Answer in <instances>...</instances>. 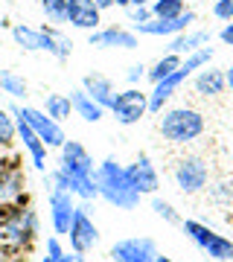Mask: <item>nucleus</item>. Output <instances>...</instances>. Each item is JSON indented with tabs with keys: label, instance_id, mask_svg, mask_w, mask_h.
<instances>
[{
	"label": "nucleus",
	"instance_id": "9",
	"mask_svg": "<svg viewBox=\"0 0 233 262\" xmlns=\"http://www.w3.org/2000/svg\"><path fill=\"white\" fill-rule=\"evenodd\" d=\"M9 111L20 114V117L35 128V134L47 143V149H61V146H65L67 134H65V128H61V122H56L53 117H47V111L32 108V105H12Z\"/></svg>",
	"mask_w": 233,
	"mask_h": 262
},
{
	"label": "nucleus",
	"instance_id": "6",
	"mask_svg": "<svg viewBox=\"0 0 233 262\" xmlns=\"http://www.w3.org/2000/svg\"><path fill=\"white\" fill-rule=\"evenodd\" d=\"M181 230L189 242H196L201 251L216 262H233V239L216 233L213 227H207L204 222H196V219H186L181 222Z\"/></svg>",
	"mask_w": 233,
	"mask_h": 262
},
{
	"label": "nucleus",
	"instance_id": "28",
	"mask_svg": "<svg viewBox=\"0 0 233 262\" xmlns=\"http://www.w3.org/2000/svg\"><path fill=\"white\" fill-rule=\"evenodd\" d=\"M152 18H178L186 12V0H152Z\"/></svg>",
	"mask_w": 233,
	"mask_h": 262
},
{
	"label": "nucleus",
	"instance_id": "18",
	"mask_svg": "<svg viewBox=\"0 0 233 262\" xmlns=\"http://www.w3.org/2000/svg\"><path fill=\"white\" fill-rule=\"evenodd\" d=\"M12 117H15V125H18V140H20V146H24V151L29 155L32 166H35L38 172H47V143L38 137L35 128H32L20 114H12Z\"/></svg>",
	"mask_w": 233,
	"mask_h": 262
},
{
	"label": "nucleus",
	"instance_id": "25",
	"mask_svg": "<svg viewBox=\"0 0 233 262\" xmlns=\"http://www.w3.org/2000/svg\"><path fill=\"white\" fill-rule=\"evenodd\" d=\"M0 91L12 99H27L29 94V84L24 76H18L15 70H0Z\"/></svg>",
	"mask_w": 233,
	"mask_h": 262
},
{
	"label": "nucleus",
	"instance_id": "7",
	"mask_svg": "<svg viewBox=\"0 0 233 262\" xmlns=\"http://www.w3.org/2000/svg\"><path fill=\"white\" fill-rule=\"evenodd\" d=\"M172 178H175V187L184 195H198L210 187V163L201 155H186L175 163Z\"/></svg>",
	"mask_w": 233,
	"mask_h": 262
},
{
	"label": "nucleus",
	"instance_id": "40",
	"mask_svg": "<svg viewBox=\"0 0 233 262\" xmlns=\"http://www.w3.org/2000/svg\"><path fill=\"white\" fill-rule=\"evenodd\" d=\"M114 6H122V9H129V6H131V0H114Z\"/></svg>",
	"mask_w": 233,
	"mask_h": 262
},
{
	"label": "nucleus",
	"instance_id": "8",
	"mask_svg": "<svg viewBox=\"0 0 233 262\" xmlns=\"http://www.w3.org/2000/svg\"><path fill=\"white\" fill-rule=\"evenodd\" d=\"M108 111L114 114V120L120 122V125H134V122H140L149 114V94L140 91L137 84H131L125 91H117Z\"/></svg>",
	"mask_w": 233,
	"mask_h": 262
},
{
	"label": "nucleus",
	"instance_id": "3",
	"mask_svg": "<svg viewBox=\"0 0 233 262\" xmlns=\"http://www.w3.org/2000/svg\"><path fill=\"white\" fill-rule=\"evenodd\" d=\"M61 158H58V166L70 175V192H73L79 201H96L99 198V189H96V181H93V172H96V163H93L91 151L84 149L79 140H65L61 146Z\"/></svg>",
	"mask_w": 233,
	"mask_h": 262
},
{
	"label": "nucleus",
	"instance_id": "20",
	"mask_svg": "<svg viewBox=\"0 0 233 262\" xmlns=\"http://www.w3.org/2000/svg\"><path fill=\"white\" fill-rule=\"evenodd\" d=\"M193 91H196L198 96H204V99H210V96H219L227 91V76H224V70H219V67H201L196 76H193Z\"/></svg>",
	"mask_w": 233,
	"mask_h": 262
},
{
	"label": "nucleus",
	"instance_id": "30",
	"mask_svg": "<svg viewBox=\"0 0 233 262\" xmlns=\"http://www.w3.org/2000/svg\"><path fill=\"white\" fill-rule=\"evenodd\" d=\"M152 210H155V215H160L166 225H181V222H184V219L178 215L175 207L169 204V201H163V198H152Z\"/></svg>",
	"mask_w": 233,
	"mask_h": 262
},
{
	"label": "nucleus",
	"instance_id": "15",
	"mask_svg": "<svg viewBox=\"0 0 233 262\" xmlns=\"http://www.w3.org/2000/svg\"><path fill=\"white\" fill-rule=\"evenodd\" d=\"M91 47L96 50H137L140 47V35L134 29H125V27H99L91 32Z\"/></svg>",
	"mask_w": 233,
	"mask_h": 262
},
{
	"label": "nucleus",
	"instance_id": "23",
	"mask_svg": "<svg viewBox=\"0 0 233 262\" xmlns=\"http://www.w3.org/2000/svg\"><path fill=\"white\" fill-rule=\"evenodd\" d=\"M82 88L93 96V99H96V102L102 105L105 111L111 108L114 96H117V88H114V82L108 79V76H102V73H88V76L82 79Z\"/></svg>",
	"mask_w": 233,
	"mask_h": 262
},
{
	"label": "nucleus",
	"instance_id": "35",
	"mask_svg": "<svg viewBox=\"0 0 233 262\" xmlns=\"http://www.w3.org/2000/svg\"><path fill=\"white\" fill-rule=\"evenodd\" d=\"M61 253H65L61 239H58V236H50V239H47V256H61Z\"/></svg>",
	"mask_w": 233,
	"mask_h": 262
},
{
	"label": "nucleus",
	"instance_id": "12",
	"mask_svg": "<svg viewBox=\"0 0 233 262\" xmlns=\"http://www.w3.org/2000/svg\"><path fill=\"white\" fill-rule=\"evenodd\" d=\"M196 24V12L186 9L184 15H178V18H152L146 24H137V27H131L137 35H149V38H175L186 29H193Z\"/></svg>",
	"mask_w": 233,
	"mask_h": 262
},
{
	"label": "nucleus",
	"instance_id": "17",
	"mask_svg": "<svg viewBox=\"0 0 233 262\" xmlns=\"http://www.w3.org/2000/svg\"><path fill=\"white\" fill-rule=\"evenodd\" d=\"M186 79H193V73H189L186 67H178L172 76L160 79L158 84H152V91H149V114H160V111H163V105H166L169 99L181 91V84H184Z\"/></svg>",
	"mask_w": 233,
	"mask_h": 262
},
{
	"label": "nucleus",
	"instance_id": "11",
	"mask_svg": "<svg viewBox=\"0 0 233 262\" xmlns=\"http://www.w3.org/2000/svg\"><path fill=\"white\" fill-rule=\"evenodd\" d=\"M158 245L149 236H129L111 245V259L114 262H155Z\"/></svg>",
	"mask_w": 233,
	"mask_h": 262
},
{
	"label": "nucleus",
	"instance_id": "16",
	"mask_svg": "<svg viewBox=\"0 0 233 262\" xmlns=\"http://www.w3.org/2000/svg\"><path fill=\"white\" fill-rule=\"evenodd\" d=\"M125 172H129L131 184H134V189H137L140 195H158L160 175H158V169H155V163H152V158L146 151H140L137 160L125 166Z\"/></svg>",
	"mask_w": 233,
	"mask_h": 262
},
{
	"label": "nucleus",
	"instance_id": "13",
	"mask_svg": "<svg viewBox=\"0 0 233 262\" xmlns=\"http://www.w3.org/2000/svg\"><path fill=\"white\" fill-rule=\"evenodd\" d=\"M67 242H70V251L76 253H88L96 248L99 242V230L93 225V219L88 215V207H76L73 225H70V233H67Z\"/></svg>",
	"mask_w": 233,
	"mask_h": 262
},
{
	"label": "nucleus",
	"instance_id": "38",
	"mask_svg": "<svg viewBox=\"0 0 233 262\" xmlns=\"http://www.w3.org/2000/svg\"><path fill=\"white\" fill-rule=\"evenodd\" d=\"M96 3V9L99 12H105V9H114V0H93Z\"/></svg>",
	"mask_w": 233,
	"mask_h": 262
},
{
	"label": "nucleus",
	"instance_id": "1",
	"mask_svg": "<svg viewBox=\"0 0 233 262\" xmlns=\"http://www.w3.org/2000/svg\"><path fill=\"white\" fill-rule=\"evenodd\" d=\"M38 230H41V222L27 195L9 204H0V242L6 251L27 253L38 239Z\"/></svg>",
	"mask_w": 233,
	"mask_h": 262
},
{
	"label": "nucleus",
	"instance_id": "26",
	"mask_svg": "<svg viewBox=\"0 0 233 262\" xmlns=\"http://www.w3.org/2000/svg\"><path fill=\"white\" fill-rule=\"evenodd\" d=\"M44 111H47V117H53L56 122H65V120H70V114H73V102H70V96H65V94H50L44 99Z\"/></svg>",
	"mask_w": 233,
	"mask_h": 262
},
{
	"label": "nucleus",
	"instance_id": "5",
	"mask_svg": "<svg viewBox=\"0 0 233 262\" xmlns=\"http://www.w3.org/2000/svg\"><path fill=\"white\" fill-rule=\"evenodd\" d=\"M163 140L175 143V146H186V143H196L201 134H204L207 122L204 114L196 111V108H169V111H160V122H158Z\"/></svg>",
	"mask_w": 233,
	"mask_h": 262
},
{
	"label": "nucleus",
	"instance_id": "4",
	"mask_svg": "<svg viewBox=\"0 0 233 262\" xmlns=\"http://www.w3.org/2000/svg\"><path fill=\"white\" fill-rule=\"evenodd\" d=\"M12 38L20 50L27 53H50L58 61H67L73 53V41L61 35L56 27H27V24H15L12 27Z\"/></svg>",
	"mask_w": 233,
	"mask_h": 262
},
{
	"label": "nucleus",
	"instance_id": "33",
	"mask_svg": "<svg viewBox=\"0 0 233 262\" xmlns=\"http://www.w3.org/2000/svg\"><path fill=\"white\" fill-rule=\"evenodd\" d=\"M210 198L219 201V204L227 201V198H233V184H213V187H210Z\"/></svg>",
	"mask_w": 233,
	"mask_h": 262
},
{
	"label": "nucleus",
	"instance_id": "29",
	"mask_svg": "<svg viewBox=\"0 0 233 262\" xmlns=\"http://www.w3.org/2000/svg\"><path fill=\"white\" fill-rule=\"evenodd\" d=\"M41 12L53 27L67 24V0H41Z\"/></svg>",
	"mask_w": 233,
	"mask_h": 262
},
{
	"label": "nucleus",
	"instance_id": "36",
	"mask_svg": "<svg viewBox=\"0 0 233 262\" xmlns=\"http://www.w3.org/2000/svg\"><path fill=\"white\" fill-rule=\"evenodd\" d=\"M219 38H222V44H227V47H233V20H227L222 27V32H219Z\"/></svg>",
	"mask_w": 233,
	"mask_h": 262
},
{
	"label": "nucleus",
	"instance_id": "22",
	"mask_svg": "<svg viewBox=\"0 0 233 262\" xmlns=\"http://www.w3.org/2000/svg\"><path fill=\"white\" fill-rule=\"evenodd\" d=\"M70 102H73V114H79L84 122H99L105 117V108L84 91L82 84L70 91Z\"/></svg>",
	"mask_w": 233,
	"mask_h": 262
},
{
	"label": "nucleus",
	"instance_id": "31",
	"mask_svg": "<svg viewBox=\"0 0 233 262\" xmlns=\"http://www.w3.org/2000/svg\"><path fill=\"white\" fill-rule=\"evenodd\" d=\"M213 15L219 20H224V24L233 20V0H216L213 3Z\"/></svg>",
	"mask_w": 233,
	"mask_h": 262
},
{
	"label": "nucleus",
	"instance_id": "10",
	"mask_svg": "<svg viewBox=\"0 0 233 262\" xmlns=\"http://www.w3.org/2000/svg\"><path fill=\"white\" fill-rule=\"evenodd\" d=\"M47 204H50V225H53V233L67 236L70 233V225H73L76 207H79L76 204V195L73 192H65V189H50Z\"/></svg>",
	"mask_w": 233,
	"mask_h": 262
},
{
	"label": "nucleus",
	"instance_id": "37",
	"mask_svg": "<svg viewBox=\"0 0 233 262\" xmlns=\"http://www.w3.org/2000/svg\"><path fill=\"white\" fill-rule=\"evenodd\" d=\"M58 262H84V253H76V251H65L58 256Z\"/></svg>",
	"mask_w": 233,
	"mask_h": 262
},
{
	"label": "nucleus",
	"instance_id": "24",
	"mask_svg": "<svg viewBox=\"0 0 233 262\" xmlns=\"http://www.w3.org/2000/svg\"><path fill=\"white\" fill-rule=\"evenodd\" d=\"M181 61H184V56H175V53H166V56H160L155 64L146 70V79H149L152 84H158L160 79H166V76H172L181 67Z\"/></svg>",
	"mask_w": 233,
	"mask_h": 262
},
{
	"label": "nucleus",
	"instance_id": "42",
	"mask_svg": "<svg viewBox=\"0 0 233 262\" xmlns=\"http://www.w3.org/2000/svg\"><path fill=\"white\" fill-rule=\"evenodd\" d=\"M155 262H172V259H169V256H163V253H158V256H155Z\"/></svg>",
	"mask_w": 233,
	"mask_h": 262
},
{
	"label": "nucleus",
	"instance_id": "19",
	"mask_svg": "<svg viewBox=\"0 0 233 262\" xmlns=\"http://www.w3.org/2000/svg\"><path fill=\"white\" fill-rule=\"evenodd\" d=\"M67 24L84 32L102 27V12L96 9L93 0H67Z\"/></svg>",
	"mask_w": 233,
	"mask_h": 262
},
{
	"label": "nucleus",
	"instance_id": "2",
	"mask_svg": "<svg viewBox=\"0 0 233 262\" xmlns=\"http://www.w3.org/2000/svg\"><path fill=\"white\" fill-rule=\"evenodd\" d=\"M93 181H96V189H99V198L108 201L117 210H134L140 207V192L134 189L129 172L117 158H105L102 163H96V172H93Z\"/></svg>",
	"mask_w": 233,
	"mask_h": 262
},
{
	"label": "nucleus",
	"instance_id": "27",
	"mask_svg": "<svg viewBox=\"0 0 233 262\" xmlns=\"http://www.w3.org/2000/svg\"><path fill=\"white\" fill-rule=\"evenodd\" d=\"M15 140H18V125H15V117H12V111L0 108V151L12 149Z\"/></svg>",
	"mask_w": 233,
	"mask_h": 262
},
{
	"label": "nucleus",
	"instance_id": "39",
	"mask_svg": "<svg viewBox=\"0 0 233 262\" xmlns=\"http://www.w3.org/2000/svg\"><path fill=\"white\" fill-rule=\"evenodd\" d=\"M224 76H227V91L233 94V64L227 67V70H224Z\"/></svg>",
	"mask_w": 233,
	"mask_h": 262
},
{
	"label": "nucleus",
	"instance_id": "21",
	"mask_svg": "<svg viewBox=\"0 0 233 262\" xmlns=\"http://www.w3.org/2000/svg\"><path fill=\"white\" fill-rule=\"evenodd\" d=\"M210 44V29H186L181 35H175L169 41L166 53H175V56H189L196 53L198 47H207Z\"/></svg>",
	"mask_w": 233,
	"mask_h": 262
},
{
	"label": "nucleus",
	"instance_id": "14",
	"mask_svg": "<svg viewBox=\"0 0 233 262\" xmlns=\"http://www.w3.org/2000/svg\"><path fill=\"white\" fill-rule=\"evenodd\" d=\"M27 195V175L15 158L0 160V204H9Z\"/></svg>",
	"mask_w": 233,
	"mask_h": 262
},
{
	"label": "nucleus",
	"instance_id": "34",
	"mask_svg": "<svg viewBox=\"0 0 233 262\" xmlns=\"http://www.w3.org/2000/svg\"><path fill=\"white\" fill-rule=\"evenodd\" d=\"M146 70H149L146 64H131V67H129V73H125L129 84H140L143 79H146Z\"/></svg>",
	"mask_w": 233,
	"mask_h": 262
},
{
	"label": "nucleus",
	"instance_id": "41",
	"mask_svg": "<svg viewBox=\"0 0 233 262\" xmlns=\"http://www.w3.org/2000/svg\"><path fill=\"white\" fill-rule=\"evenodd\" d=\"M152 0H131V6H149Z\"/></svg>",
	"mask_w": 233,
	"mask_h": 262
},
{
	"label": "nucleus",
	"instance_id": "32",
	"mask_svg": "<svg viewBox=\"0 0 233 262\" xmlns=\"http://www.w3.org/2000/svg\"><path fill=\"white\" fill-rule=\"evenodd\" d=\"M129 20H131V27L146 24V20H152V9L149 6H129Z\"/></svg>",
	"mask_w": 233,
	"mask_h": 262
},
{
	"label": "nucleus",
	"instance_id": "43",
	"mask_svg": "<svg viewBox=\"0 0 233 262\" xmlns=\"http://www.w3.org/2000/svg\"><path fill=\"white\" fill-rule=\"evenodd\" d=\"M41 262H58V256H41Z\"/></svg>",
	"mask_w": 233,
	"mask_h": 262
}]
</instances>
